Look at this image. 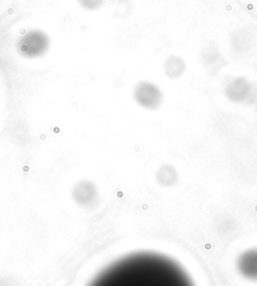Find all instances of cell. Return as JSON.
<instances>
[{
    "instance_id": "cell-4",
    "label": "cell",
    "mask_w": 257,
    "mask_h": 286,
    "mask_svg": "<svg viewBox=\"0 0 257 286\" xmlns=\"http://www.w3.org/2000/svg\"><path fill=\"white\" fill-rule=\"evenodd\" d=\"M78 1H80V4L82 8H85L86 10L93 11V10L98 9L103 5L104 0H78Z\"/></svg>"
},
{
    "instance_id": "cell-2",
    "label": "cell",
    "mask_w": 257,
    "mask_h": 286,
    "mask_svg": "<svg viewBox=\"0 0 257 286\" xmlns=\"http://www.w3.org/2000/svg\"><path fill=\"white\" fill-rule=\"evenodd\" d=\"M49 45L47 35L40 30H31L19 39L18 49L28 57L39 56L46 51Z\"/></svg>"
},
{
    "instance_id": "cell-3",
    "label": "cell",
    "mask_w": 257,
    "mask_h": 286,
    "mask_svg": "<svg viewBox=\"0 0 257 286\" xmlns=\"http://www.w3.org/2000/svg\"><path fill=\"white\" fill-rule=\"evenodd\" d=\"M241 274L249 279L257 280V250L246 252L239 260Z\"/></svg>"
},
{
    "instance_id": "cell-1",
    "label": "cell",
    "mask_w": 257,
    "mask_h": 286,
    "mask_svg": "<svg viewBox=\"0 0 257 286\" xmlns=\"http://www.w3.org/2000/svg\"><path fill=\"white\" fill-rule=\"evenodd\" d=\"M90 286H195L179 264L167 256L140 252L122 258L97 275Z\"/></svg>"
}]
</instances>
